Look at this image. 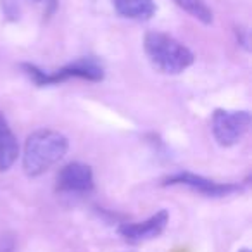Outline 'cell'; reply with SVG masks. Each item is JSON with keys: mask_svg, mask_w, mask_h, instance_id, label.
Listing matches in <instances>:
<instances>
[{"mask_svg": "<svg viewBox=\"0 0 252 252\" xmlns=\"http://www.w3.org/2000/svg\"><path fill=\"white\" fill-rule=\"evenodd\" d=\"M19 154V145L5 116L0 112V173L12 168Z\"/></svg>", "mask_w": 252, "mask_h": 252, "instance_id": "8", "label": "cell"}, {"mask_svg": "<svg viewBox=\"0 0 252 252\" xmlns=\"http://www.w3.org/2000/svg\"><path fill=\"white\" fill-rule=\"evenodd\" d=\"M144 47L152 66L164 74H180L193 63V54L183 43L166 33H147Z\"/></svg>", "mask_w": 252, "mask_h": 252, "instance_id": "2", "label": "cell"}, {"mask_svg": "<svg viewBox=\"0 0 252 252\" xmlns=\"http://www.w3.org/2000/svg\"><path fill=\"white\" fill-rule=\"evenodd\" d=\"M116 12L126 19L133 21H147L154 16V0H111Z\"/></svg>", "mask_w": 252, "mask_h": 252, "instance_id": "9", "label": "cell"}, {"mask_svg": "<svg viewBox=\"0 0 252 252\" xmlns=\"http://www.w3.org/2000/svg\"><path fill=\"white\" fill-rule=\"evenodd\" d=\"M32 2H36V4H42L45 5L47 9V14H52L57 7V0H32Z\"/></svg>", "mask_w": 252, "mask_h": 252, "instance_id": "11", "label": "cell"}, {"mask_svg": "<svg viewBox=\"0 0 252 252\" xmlns=\"http://www.w3.org/2000/svg\"><path fill=\"white\" fill-rule=\"evenodd\" d=\"M240 252H249V251H247V249H242V251H240Z\"/></svg>", "mask_w": 252, "mask_h": 252, "instance_id": "12", "label": "cell"}, {"mask_svg": "<svg viewBox=\"0 0 252 252\" xmlns=\"http://www.w3.org/2000/svg\"><path fill=\"white\" fill-rule=\"evenodd\" d=\"M251 114L247 111H223L218 109L213 114V135L223 147L238 144L249 131Z\"/></svg>", "mask_w": 252, "mask_h": 252, "instance_id": "4", "label": "cell"}, {"mask_svg": "<svg viewBox=\"0 0 252 252\" xmlns=\"http://www.w3.org/2000/svg\"><path fill=\"white\" fill-rule=\"evenodd\" d=\"M94 189V173L83 162H71L57 175V190L63 193H87Z\"/></svg>", "mask_w": 252, "mask_h": 252, "instance_id": "7", "label": "cell"}, {"mask_svg": "<svg viewBox=\"0 0 252 252\" xmlns=\"http://www.w3.org/2000/svg\"><path fill=\"white\" fill-rule=\"evenodd\" d=\"M175 4L185 12H189L192 18L204 23V25L213 23V11L207 7L204 0H175Z\"/></svg>", "mask_w": 252, "mask_h": 252, "instance_id": "10", "label": "cell"}, {"mask_svg": "<svg viewBox=\"0 0 252 252\" xmlns=\"http://www.w3.org/2000/svg\"><path fill=\"white\" fill-rule=\"evenodd\" d=\"M67 152V138L54 130H38L28 137L23 154L26 175L35 178L56 166Z\"/></svg>", "mask_w": 252, "mask_h": 252, "instance_id": "1", "label": "cell"}, {"mask_svg": "<svg viewBox=\"0 0 252 252\" xmlns=\"http://www.w3.org/2000/svg\"><path fill=\"white\" fill-rule=\"evenodd\" d=\"M164 185H183L207 197H224L233 192H240L244 187L237 183H218L213 180H207L204 176L192 175V173H178L175 176H169L164 180Z\"/></svg>", "mask_w": 252, "mask_h": 252, "instance_id": "5", "label": "cell"}, {"mask_svg": "<svg viewBox=\"0 0 252 252\" xmlns=\"http://www.w3.org/2000/svg\"><path fill=\"white\" fill-rule=\"evenodd\" d=\"M23 69H25V73L28 74L38 87L57 85L66 80H71V78H81V80H87V81L104 80V67L95 59H90V57L74 61V63L67 64V66L61 67V69L54 71V73H45V71L33 66V64H23Z\"/></svg>", "mask_w": 252, "mask_h": 252, "instance_id": "3", "label": "cell"}, {"mask_svg": "<svg viewBox=\"0 0 252 252\" xmlns=\"http://www.w3.org/2000/svg\"><path fill=\"white\" fill-rule=\"evenodd\" d=\"M169 214L168 211H159L149 220L142 221V223H125L119 226V235L130 244H140V242H147L152 238L159 237L164 231L166 224H168Z\"/></svg>", "mask_w": 252, "mask_h": 252, "instance_id": "6", "label": "cell"}]
</instances>
